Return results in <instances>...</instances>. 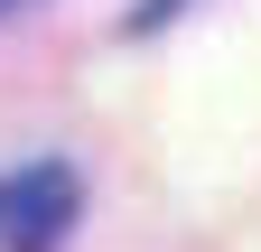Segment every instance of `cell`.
<instances>
[{
	"label": "cell",
	"mask_w": 261,
	"mask_h": 252,
	"mask_svg": "<svg viewBox=\"0 0 261 252\" xmlns=\"http://www.w3.org/2000/svg\"><path fill=\"white\" fill-rule=\"evenodd\" d=\"M84 215V178L65 159H28L0 178V252H56Z\"/></svg>",
	"instance_id": "1"
}]
</instances>
